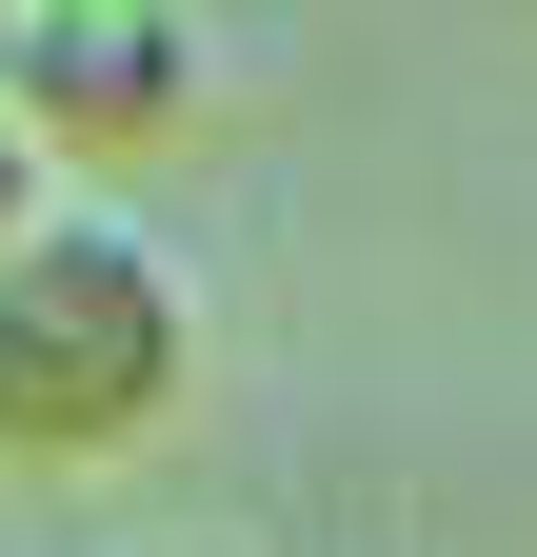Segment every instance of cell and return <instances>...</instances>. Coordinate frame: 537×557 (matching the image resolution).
<instances>
[{
	"mask_svg": "<svg viewBox=\"0 0 537 557\" xmlns=\"http://www.w3.org/2000/svg\"><path fill=\"white\" fill-rule=\"evenodd\" d=\"M199 379V319H179V259L140 220H100V199H60V220L0 259V458L40 478H100L140 458Z\"/></svg>",
	"mask_w": 537,
	"mask_h": 557,
	"instance_id": "cell-1",
	"label": "cell"
},
{
	"mask_svg": "<svg viewBox=\"0 0 537 557\" xmlns=\"http://www.w3.org/2000/svg\"><path fill=\"white\" fill-rule=\"evenodd\" d=\"M179 100H199V21H160V0H21L0 21V120L40 160H120Z\"/></svg>",
	"mask_w": 537,
	"mask_h": 557,
	"instance_id": "cell-2",
	"label": "cell"
},
{
	"mask_svg": "<svg viewBox=\"0 0 537 557\" xmlns=\"http://www.w3.org/2000/svg\"><path fill=\"white\" fill-rule=\"evenodd\" d=\"M40 220H60V199H40V139H21V120H0V259H21Z\"/></svg>",
	"mask_w": 537,
	"mask_h": 557,
	"instance_id": "cell-3",
	"label": "cell"
},
{
	"mask_svg": "<svg viewBox=\"0 0 537 557\" xmlns=\"http://www.w3.org/2000/svg\"><path fill=\"white\" fill-rule=\"evenodd\" d=\"M0 21H21V0H0Z\"/></svg>",
	"mask_w": 537,
	"mask_h": 557,
	"instance_id": "cell-4",
	"label": "cell"
}]
</instances>
